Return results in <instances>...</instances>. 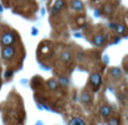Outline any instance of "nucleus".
Segmentation results:
<instances>
[{
  "label": "nucleus",
  "instance_id": "nucleus-14",
  "mask_svg": "<svg viewBox=\"0 0 128 125\" xmlns=\"http://www.w3.org/2000/svg\"><path fill=\"white\" fill-rule=\"evenodd\" d=\"M68 78H64V77H62V78H60V80L58 81V86H62V87H65V86L68 85Z\"/></svg>",
  "mask_w": 128,
  "mask_h": 125
},
{
  "label": "nucleus",
  "instance_id": "nucleus-13",
  "mask_svg": "<svg viewBox=\"0 0 128 125\" xmlns=\"http://www.w3.org/2000/svg\"><path fill=\"white\" fill-rule=\"evenodd\" d=\"M47 87L51 90H56L58 87V81L54 80V79H50V80L47 81Z\"/></svg>",
  "mask_w": 128,
  "mask_h": 125
},
{
  "label": "nucleus",
  "instance_id": "nucleus-15",
  "mask_svg": "<svg viewBox=\"0 0 128 125\" xmlns=\"http://www.w3.org/2000/svg\"><path fill=\"white\" fill-rule=\"evenodd\" d=\"M108 125H119V119L117 117H112L108 121Z\"/></svg>",
  "mask_w": 128,
  "mask_h": 125
},
{
  "label": "nucleus",
  "instance_id": "nucleus-19",
  "mask_svg": "<svg viewBox=\"0 0 128 125\" xmlns=\"http://www.w3.org/2000/svg\"><path fill=\"white\" fill-rule=\"evenodd\" d=\"M96 16H97V17H99V16H100V14H99V10H98V9H97V10H96Z\"/></svg>",
  "mask_w": 128,
  "mask_h": 125
},
{
  "label": "nucleus",
  "instance_id": "nucleus-21",
  "mask_svg": "<svg viewBox=\"0 0 128 125\" xmlns=\"http://www.w3.org/2000/svg\"><path fill=\"white\" fill-rule=\"evenodd\" d=\"M0 11H2V7H1V5H0Z\"/></svg>",
  "mask_w": 128,
  "mask_h": 125
},
{
  "label": "nucleus",
  "instance_id": "nucleus-10",
  "mask_svg": "<svg viewBox=\"0 0 128 125\" xmlns=\"http://www.w3.org/2000/svg\"><path fill=\"white\" fill-rule=\"evenodd\" d=\"M81 101H82V104H84V105H89V104H91V96H90V94H88V92H82Z\"/></svg>",
  "mask_w": 128,
  "mask_h": 125
},
{
  "label": "nucleus",
  "instance_id": "nucleus-9",
  "mask_svg": "<svg viewBox=\"0 0 128 125\" xmlns=\"http://www.w3.org/2000/svg\"><path fill=\"white\" fill-rule=\"evenodd\" d=\"M60 59H61L62 62L68 63L71 60H72V54H71L68 51H63L62 53H61V55H60Z\"/></svg>",
  "mask_w": 128,
  "mask_h": 125
},
{
  "label": "nucleus",
  "instance_id": "nucleus-5",
  "mask_svg": "<svg viewBox=\"0 0 128 125\" xmlns=\"http://www.w3.org/2000/svg\"><path fill=\"white\" fill-rule=\"evenodd\" d=\"M64 6H65V1L64 0H56L53 5V8H52V14L56 15L60 10H62Z\"/></svg>",
  "mask_w": 128,
  "mask_h": 125
},
{
  "label": "nucleus",
  "instance_id": "nucleus-11",
  "mask_svg": "<svg viewBox=\"0 0 128 125\" xmlns=\"http://www.w3.org/2000/svg\"><path fill=\"white\" fill-rule=\"evenodd\" d=\"M68 125H86V124L84 122V119L81 118V117H74V118H72L68 122Z\"/></svg>",
  "mask_w": 128,
  "mask_h": 125
},
{
  "label": "nucleus",
  "instance_id": "nucleus-8",
  "mask_svg": "<svg viewBox=\"0 0 128 125\" xmlns=\"http://www.w3.org/2000/svg\"><path fill=\"white\" fill-rule=\"evenodd\" d=\"M71 7H72L73 10L80 11L84 8V5L81 0H71Z\"/></svg>",
  "mask_w": 128,
  "mask_h": 125
},
{
  "label": "nucleus",
  "instance_id": "nucleus-16",
  "mask_svg": "<svg viewBox=\"0 0 128 125\" xmlns=\"http://www.w3.org/2000/svg\"><path fill=\"white\" fill-rule=\"evenodd\" d=\"M104 13L106 14V15H109V14L111 13V7H110V5H106V6H104Z\"/></svg>",
  "mask_w": 128,
  "mask_h": 125
},
{
  "label": "nucleus",
  "instance_id": "nucleus-7",
  "mask_svg": "<svg viewBox=\"0 0 128 125\" xmlns=\"http://www.w3.org/2000/svg\"><path fill=\"white\" fill-rule=\"evenodd\" d=\"M104 42H106V36L104 35H96L92 38V43L96 46H101V45L104 44Z\"/></svg>",
  "mask_w": 128,
  "mask_h": 125
},
{
  "label": "nucleus",
  "instance_id": "nucleus-12",
  "mask_svg": "<svg viewBox=\"0 0 128 125\" xmlns=\"http://www.w3.org/2000/svg\"><path fill=\"white\" fill-rule=\"evenodd\" d=\"M115 31L117 32V34H119V35H124V34L126 33L127 28H126V26H125L124 24H118V25H116Z\"/></svg>",
  "mask_w": 128,
  "mask_h": 125
},
{
  "label": "nucleus",
  "instance_id": "nucleus-1",
  "mask_svg": "<svg viewBox=\"0 0 128 125\" xmlns=\"http://www.w3.org/2000/svg\"><path fill=\"white\" fill-rule=\"evenodd\" d=\"M16 42V36L14 33H10V32H7V33H4L0 37V43L4 46H10V45H14Z\"/></svg>",
  "mask_w": 128,
  "mask_h": 125
},
{
  "label": "nucleus",
  "instance_id": "nucleus-2",
  "mask_svg": "<svg viewBox=\"0 0 128 125\" xmlns=\"http://www.w3.org/2000/svg\"><path fill=\"white\" fill-rule=\"evenodd\" d=\"M89 82H90V86H91V88H92V90L97 91V90L99 89V87L101 86V82H102L101 76H100L99 73H92L90 76Z\"/></svg>",
  "mask_w": 128,
  "mask_h": 125
},
{
  "label": "nucleus",
  "instance_id": "nucleus-18",
  "mask_svg": "<svg viewBox=\"0 0 128 125\" xmlns=\"http://www.w3.org/2000/svg\"><path fill=\"white\" fill-rule=\"evenodd\" d=\"M32 31H33V32H32V34H33L34 36H35V35H37V29H36V28H33V29H32Z\"/></svg>",
  "mask_w": 128,
  "mask_h": 125
},
{
  "label": "nucleus",
  "instance_id": "nucleus-6",
  "mask_svg": "<svg viewBox=\"0 0 128 125\" xmlns=\"http://www.w3.org/2000/svg\"><path fill=\"white\" fill-rule=\"evenodd\" d=\"M109 77H110L111 79H114V80H118V79L122 78V70L116 67L111 68V69L109 70Z\"/></svg>",
  "mask_w": 128,
  "mask_h": 125
},
{
  "label": "nucleus",
  "instance_id": "nucleus-17",
  "mask_svg": "<svg viewBox=\"0 0 128 125\" xmlns=\"http://www.w3.org/2000/svg\"><path fill=\"white\" fill-rule=\"evenodd\" d=\"M11 76H12V71H11V70H8V71H6V73H4L6 78H10Z\"/></svg>",
  "mask_w": 128,
  "mask_h": 125
},
{
  "label": "nucleus",
  "instance_id": "nucleus-3",
  "mask_svg": "<svg viewBox=\"0 0 128 125\" xmlns=\"http://www.w3.org/2000/svg\"><path fill=\"white\" fill-rule=\"evenodd\" d=\"M15 54H16V50H15V47H12V45H10V46H4L1 51L2 59L6 61L11 60V59L15 56Z\"/></svg>",
  "mask_w": 128,
  "mask_h": 125
},
{
  "label": "nucleus",
  "instance_id": "nucleus-22",
  "mask_svg": "<svg viewBox=\"0 0 128 125\" xmlns=\"http://www.w3.org/2000/svg\"><path fill=\"white\" fill-rule=\"evenodd\" d=\"M0 82H1V72H0Z\"/></svg>",
  "mask_w": 128,
  "mask_h": 125
},
{
  "label": "nucleus",
  "instance_id": "nucleus-4",
  "mask_svg": "<svg viewBox=\"0 0 128 125\" xmlns=\"http://www.w3.org/2000/svg\"><path fill=\"white\" fill-rule=\"evenodd\" d=\"M99 112H100V115H101L102 117L108 118V117L112 114V108H111L109 105H104V106H101V107H100Z\"/></svg>",
  "mask_w": 128,
  "mask_h": 125
},
{
  "label": "nucleus",
  "instance_id": "nucleus-20",
  "mask_svg": "<svg viewBox=\"0 0 128 125\" xmlns=\"http://www.w3.org/2000/svg\"><path fill=\"white\" fill-rule=\"evenodd\" d=\"M109 27H111V28H115L116 25L115 24H109Z\"/></svg>",
  "mask_w": 128,
  "mask_h": 125
}]
</instances>
